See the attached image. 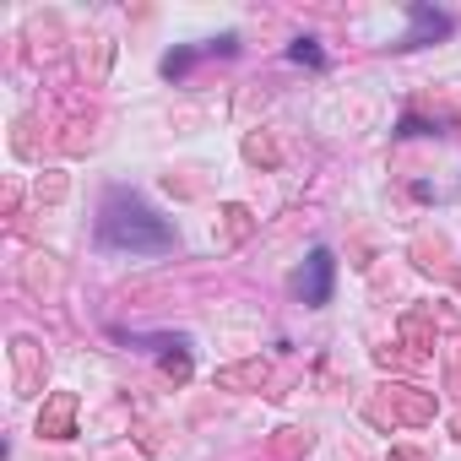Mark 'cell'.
<instances>
[{
	"mask_svg": "<svg viewBox=\"0 0 461 461\" xmlns=\"http://www.w3.org/2000/svg\"><path fill=\"white\" fill-rule=\"evenodd\" d=\"M294 60H299V66H326V55H321L310 39H299V44H294Z\"/></svg>",
	"mask_w": 461,
	"mask_h": 461,
	"instance_id": "cell-4",
	"label": "cell"
},
{
	"mask_svg": "<svg viewBox=\"0 0 461 461\" xmlns=\"http://www.w3.org/2000/svg\"><path fill=\"white\" fill-rule=\"evenodd\" d=\"M423 33H434V39H439V33H450V23H445V17H434L429 6H412V33H407V44H423Z\"/></svg>",
	"mask_w": 461,
	"mask_h": 461,
	"instance_id": "cell-3",
	"label": "cell"
},
{
	"mask_svg": "<svg viewBox=\"0 0 461 461\" xmlns=\"http://www.w3.org/2000/svg\"><path fill=\"white\" fill-rule=\"evenodd\" d=\"M331 272H337L331 250H315V256H310V277L299 272V294H304V304H326V299H331Z\"/></svg>",
	"mask_w": 461,
	"mask_h": 461,
	"instance_id": "cell-2",
	"label": "cell"
},
{
	"mask_svg": "<svg viewBox=\"0 0 461 461\" xmlns=\"http://www.w3.org/2000/svg\"><path fill=\"white\" fill-rule=\"evenodd\" d=\"M98 245L104 250H131V256H163L174 245V228L131 190H109L98 212Z\"/></svg>",
	"mask_w": 461,
	"mask_h": 461,
	"instance_id": "cell-1",
	"label": "cell"
}]
</instances>
